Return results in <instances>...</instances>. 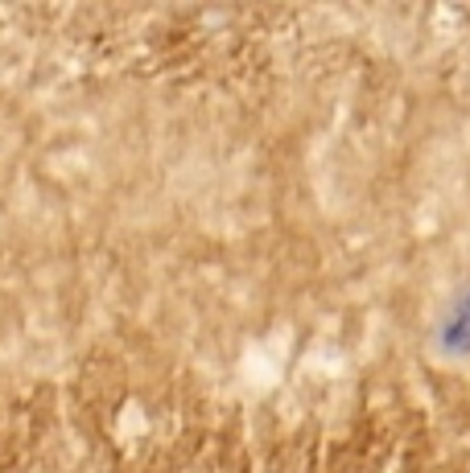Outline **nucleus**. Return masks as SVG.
<instances>
[{"mask_svg":"<svg viewBox=\"0 0 470 473\" xmlns=\"http://www.w3.org/2000/svg\"><path fill=\"white\" fill-rule=\"evenodd\" d=\"M437 346H442V355H450V358H466L470 355V284L454 296V301H450L446 313H442Z\"/></svg>","mask_w":470,"mask_h":473,"instance_id":"obj_1","label":"nucleus"}]
</instances>
